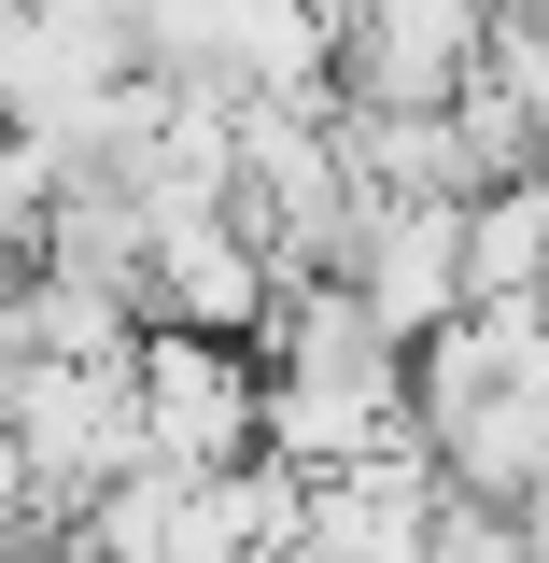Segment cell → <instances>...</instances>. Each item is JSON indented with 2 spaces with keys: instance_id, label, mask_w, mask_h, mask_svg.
Wrapping results in <instances>:
<instances>
[{
  "instance_id": "277c9868",
  "label": "cell",
  "mask_w": 549,
  "mask_h": 563,
  "mask_svg": "<svg viewBox=\"0 0 549 563\" xmlns=\"http://www.w3.org/2000/svg\"><path fill=\"white\" fill-rule=\"evenodd\" d=\"M381 437H409V395L395 380H310V366H268V451L296 479H339Z\"/></svg>"
},
{
  "instance_id": "3957f363",
  "label": "cell",
  "mask_w": 549,
  "mask_h": 563,
  "mask_svg": "<svg viewBox=\"0 0 549 563\" xmlns=\"http://www.w3.org/2000/svg\"><path fill=\"white\" fill-rule=\"evenodd\" d=\"M339 268H352V296L422 352L451 310H465V198H352Z\"/></svg>"
},
{
  "instance_id": "7a4b0ae2",
  "label": "cell",
  "mask_w": 549,
  "mask_h": 563,
  "mask_svg": "<svg viewBox=\"0 0 549 563\" xmlns=\"http://www.w3.org/2000/svg\"><path fill=\"white\" fill-rule=\"evenodd\" d=\"M282 310V254L240 225V211H169L155 254H141V324H198V339H268Z\"/></svg>"
},
{
  "instance_id": "9c48e42d",
  "label": "cell",
  "mask_w": 549,
  "mask_h": 563,
  "mask_svg": "<svg viewBox=\"0 0 549 563\" xmlns=\"http://www.w3.org/2000/svg\"><path fill=\"white\" fill-rule=\"evenodd\" d=\"M536 550H549V507H536Z\"/></svg>"
},
{
  "instance_id": "8992f818",
  "label": "cell",
  "mask_w": 549,
  "mask_h": 563,
  "mask_svg": "<svg viewBox=\"0 0 549 563\" xmlns=\"http://www.w3.org/2000/svg\"><path fill=\"white\" fill-rule=\"evenodd\" d=\"M43 225H57V155L29 128H0V282L43 268Z\"/></svg>"
},
{
  "instance_id": "ba28073f",
  "label": "cell",
  "mask_w": 549,
  "mask_h": 563,
  "mask_svg": "<svg viewBox=\"0 0 549 563\" xmlns=\"http://www.w3.org/2000/svg\"><path fill=\"white\" fill-rule=\"evenodd\" d=\"M480 70H493V85H507V99H521V113L549 128V0H493V43H480Z\"/></svg>"
},
{
  "instance_id": "5b68a950",
  "label": "cell",
  "mask_w": 549,
  "mask_h": 563,
  "mask_svg": "<svg viewBox=\"0 0 549 563\" xmlns=\"http://www.w3.org/2000/svg\"><path fill=\"white\" fill-rule=\"evenodd\" d=\"M465 296H549V169L465 198Z\"/></svg>"
},
{
  "instance_id": "52a82bcc",
  "label": "cell",
  "mask_w": 549,
  "mask_h": 563,
  "mask_svg": "<svg viewBox=\"0 0 549 563\" xmlns=\"http://www.w3.org/2000/svg\"><path fill=\"white\" fill-rule=\"evenodd\" d=\"M422 563H549V550H536V507H480V493H437V521H422Z\"/></svg>"
},
{
  "instance_id": "6da1fadb",
  "label": "cell",
  "mask_w": 549,
  "mask_h": 563,
  "mask_svg": "<svg viewBox=\"0 0 549 563\" xmlns=\"http://www.w3.org/2000/svg\"><path fill=\"white\" fill-rule=\"evenodd\" d=\"M141 380V451H169V465H240V451H268V380H254V352L240 339H198V324H141L128 352Z\"/></svg>"
}]
</instances>
